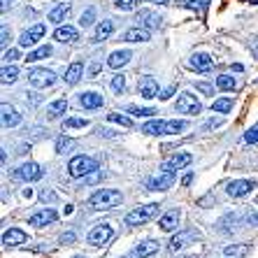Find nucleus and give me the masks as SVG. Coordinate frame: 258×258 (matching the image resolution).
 Returning <instances> with one entry per match:
<instances>
[{
	"instance_id": "nucleus-11",
	"label": "nucleus",
	"mask_w": 258,
	"mask_h": 258,
	"mask_svg": "<svg viewBox=\"0 0 258 258\" xmlns=\"http://www.w3.org/2000/svg\"><path fill=\"white\" fill-rule=\"evenodd\" d=\"M138 91H140V96L147 98V100H151V98H158V96H161V93H158V82H156L154 77H149V75L140 77Z\"/></svg>"
},
{
	"instance_id": "nucleus-21",
	"label": "nucleus",
	"mask_w": 258,
	"mask_h": 258,
	"mask_svg": "<svg viewBox=\"0 0 258 258\" xmlns=\"http://www.w3.org/2000/svg\"><path fill=\"white\" fill-rule=\"evenodd\" d=\"M177 223H179V210H172L161 216L158 226H161V230H165V233H172V230L177 228Z\"/></svg>"
},
{
	"instance_id": "nucleus-27",
	"label": "nucleus",
	"mask_w": 258,
	"mask_h": 258,
	"mask_svg": "<svg viewBox=\"0 0 258 258\" xmlns=\"http://www.w3.org/2000/svg\"><path fill=\"white\" fill-rule=\"evenodd\" d=\"M112 30H114V24L112 21H100L96 26V33H93V42H102V40H107L112 35Z\"/></svg>"
},
{
	"instance_id": "nucleus-2",
	"label": "nucleus",
	"mask_w": 258,
	"mask_h": 258,
	"mask_svg": "<svg viewBox=\"0 0 258 258\" xmlns=\"http://www.w3.org/2000/svg\"><path fill=\"white\" fill-rule=\"evenodd\" d=\"M186 128V121H149L142 126V133H147V135H177Z\"/></svg>"
},
{
	"instance_id": "nucleus-15",
	"label": "nucleus",
	"mask_w": 258,
	"mask_h": 258,
	"mask_svg": "<svg viewBox=\"0 0 258 258\" xmlns=\"http://www.w3.org/2000/svg\"><path fill=\"white\" fill-rule=\"evenodd\" d=\"M191 161H193V156L184 151V154H177V156H172L170 161L163 163L161 170H165V172H177V170H181V168H186V165H191Z\"/></svg>"
},
{
	"instance_id": "nucleus-20",
	"label": "nucleus",
	"mask_w": 258,
	"mask_h": 258,
	"mask_svg": "<svg viewBox=\"0 0 258 258\" xmlns=\"http://www.w3.org/2000/svg\"><path fill=\"white\" fill-rule=\"evenodd\" d=\"M0 112H3V126L14 128V126H19V123H21V114H19L12 105H3V107H0Z\"/></svg>"
},
{
	"instance_id": "nucleus-44",
	"label": "nucleus",
	"mask_w": 258,
	"mask_h": 258,
	"mask_svg": "<svg viewBox=\"0 0 258 258\" xmlns=\"http://www.w3.org/2000/svg\"><path fill=\"white\" fill-rule=\"evenodd\" d=\"M17 58H19V49H10V51L3 54V60H5V63H14Z\"/></svg>"
},
{
	"instance_id": "nucleus-7",
	"label": "nucleus",
	"mask_w": 258,
	"mask_h": 258,
	"mask_svg": "<svg viewBox=\"0 0 258 258\" xmlns=\"http://www.w3.org/2000/svg\"><path fill=\"white\" fill-rule=\"evenodd\" d=\"M44 30H47V26H44V24H35L33 28H28V30H24V33H21L19 44H21V47H35L37 40H42V37H44Z\"/></svg>"
},
{
	"instance_id": "nucleus-38",
	"label": "nucleus",
	"mask_w": 258,
	"mask_h": 258,
	"mask_svg": "<svg viewBox=\"0 0 258 258\" xmlns=\"http://www.w3.org/2000/svg\"><path fill=\"white\" fill-rule=\"evenodd\" d=\"M72 147H75V142H72L70 138H58L56 140V151H58V154H68Z\"/></svg>"
},
{
	"instance_id": "nucleus-37",
	"label": "nucleus",
	"mask_w": 258,
	"mask_h": 258,
	"mask_svg": "<svg viewBox=\"0 0 258 258\" xmlns=\"http://www.w3.org/2000/svg\"><path fill=\"white\" fill-rule=\"evenodd\" d=\"M223 251H226V256H244L246 251H249V246L246 244H233V246H226V249H223Z\"/></svg>"
},
{
	"instance_id": "nucleus-9",
	"label": "nucleus",
	"mask_w": 258,
	"mask_h": 258,
	"mask_svg": "<svg viewBox=\"0 0 258 258\" xmlns=\"http://www.w3.org/2000/svg\"><path fill=\"white\" fill-rule=\"evenodd\" d=\"M42 168L37 165V163H24L21 168L14 172V177L21 181H37V179H42Z\"/></svg>"
},
{
	"instance_id": "nucleus-3",
	"label": "nucleus",
	"mask_w": 258,
	"mask_h": 258,
	"mask_svg": "<svg viewBox=\"0 0 258 258\" xmlns=\"http://www.w3.org/2000/svg\"><path fill=\"white\" fill-rule=\"evenodd\" d=\"M98 170V161L91 156H75L70 163H68V172L75 179H84L89 174H93Z\"/></svg>"
},
{
	"instance_id": "nucleus-35",
	"label": "nucleus",
	"mask_w": 258,
	"mask_h": 258,
	"mask_svg": "<svg viewBox=\"0 0 258 258\" xmlns=\"http://www.w3.org/2000/svg\"><path fill=\"white\" fill-rule=\"evenodd\" d=\"M181 5L186 7V10H200L205 14V10L210 7V0H186V3H181Z\"/></svg>"
},
{
	"instance_id": "nucleus-4",
	"label": "nucleus",
	"mask_w": 258,
	"mask_h": 258,
	"mask_svg": "<svg viewBox=\"0 0 258 258\" xmlns=\"http://www.w3.org/2000/svg\"><path fill=\"white\" fill-rule=\"evenodd\" d=\"M156 214H158V205L156 203L135 207L133 212H128V214H126V226H140V223H147L149 219H154Z\"/></svg>"
},
{
	"instance_id": "nucleus-31",
	"label": "nucleus",
	"mask_w": 258,
	"mask_h": 258,
	"mask_svg": "<svg viewBox=\"0 0 258 258\" xmlns=\"http://www.w3.org/2000/svg\"><path fill=\"white\" fill-rule=\"evenodd\" d=\"M212 109L219 112V114H226V112L233 109V98H219V100L212 102Z\"/></svg>"
},
{
	"instance_id": "nucleus-25",
	"label": "nucleus",
	"mask_w": 258,
	"mask_h": 258,
	"mask_svg": "<svg viewBox=\"0 0 258 258\" xmlns=\"http://www.w3.org/2000/svg\"><path fill=\"white\" fill-rule=\"evenodd\" d=\"M131 51H126V49H123V51H114V54H109V58H107V66L112 68V70H119V68H123L128 63V60H131Z\"/></svg>"
},
{
	"instance_id": "nucleus-49",
	"label": "nucleus",
	"mask_w": 258,
	"mask_h": 258,
	"mask_svg": "<svg viewBox=\"0 0 258 258\" xmlns=\"http://www.w3.org/2000/svg\"><path fill=\"white\" fill-rule=\"evenodd\" d=\"M172 93H174V86H170V89H165V91H163V93H161V96H158V98H161V100H168V98L172 96Z\"/></svg>"
},
{
	"instance_id": "nucleus-13",
	"label": "nucleus",
	"mask_w": 258,
	"mask_h": 258,
	"mask_svg": "<svg viewBox=\"0 0 258 258\" xmlns=\"http://www.w3.org/2000/svg\"><path fill=\"white\" fill-rule=\"evenodd\" d=\"M172 184H174V172L158 170V174L149 181V191H168Z\"/></svg>"
},
{
	"instance_id": "nucleus-51",
	"label": "nucleus",
	"mask_w": 258,
	"mask_h": 258,
	"mask_svg": "<svg viewBox=\"0 0 258 258\" xmlns=\"http://www.w3.org/2000/svg\"><path fill=\"white\" fill-rule=\"evenodd\" d=\"M191 179H193V174H186V177H184V179H181V184H184V186H186V184H191Z\"/></svg>"
},
{
	"instance_id": "nucleus-17",
	"label": "nucleus",
	"mask_w": 258,
	"mask_h": 258,
	"mask_svg": "<svg viewBox=\"0 0 258 258\" xmlns=\"http://www.w3.org/2000/svg\"><path fill=\"white\" fill-rule=\"evenodd\" d=\"M54 40H58V42H77L79 40V33L77 28H72V26H58V28L54 30Z\"/></svg>"
},
{
	"instance_id": "nucleus-40",
	"label": "nucleus",
	"mask_w": 258,
	"mask_h": 258,
	"mask_svg": "<svg viewBox=\"0 0 258 258\" xmlns=\"http://www.w3.org/2000/svg\"><path fill=\"white\" fill-rule=\"evenodd\" d=\"M138 3L140 0H114V7L116 10H121V12H131V10H135Z\"/></svg>"
},
{
	"instance_id": "nucleus-18",
	"label": "nucleus",
	"mask_w": 258,
	"mask_h": 258,
	"mask_svg": "<svg viewBox=\"0 0 258 258\" xmlns=\"http://www.w3.org/2000/svg\"><path fill=\"white\" fill-rule=\"evenodd\" d=\"M70 12H72V7H70V3H60V5H56L51 12H49V21L51 24H56V26H60L63 21H66L68 17H70Z\"/></svg>"
},
{
	"instance_id": "nucleus-39",
	"label": "nucleus",
	"mask_w": 258,
	"mask_h": 258,
	"mask_svg": "<svg viewBox=\"0 0 258 258\" xmlns=\"http://www.w3.org/2000/svg\"><path fill=\"white\" fill-rule=\"evenodd\" d=\"M89 126V119H68L66 123H63V131H70V128H86Z\"/></svg>"
},
{
	"instance_id": "nucleus-23",
	"label": "nucleus",
	"mask_w": 258,
	"mask_h": 258,
	"mask_svg": "<svg viewBox=\"0 0 258 258\" xmlns=\"http://www.w3.org/2000/svg\"><path fill=\"white\" fill-rule=\"evenodd\" d=\"M156 251H158V242L147 240V242H142V244H138L135 249H133V258H147V256H151V253H156Z\"/></svg>"
},
{
	"instance_id": "nucleus-47",
	"label": "nucleus",
	"mask_w": 258,
	"mask_h": 258,
	"mask_svg": "<svg viewBox=\"0 0 258 258\" xmlns=\"http://www.w3.org/2000/svg\"><path fill=\"white\" fill-rule=\"evenodd\" d=\"M246 223H249V226H258V214L256 212H249V214H246Z\"/></svg>"
},
{
	"instance_id": "nucleus-30",
	"label": "nucleus",
	"mask_w": 258,
	"mask_h": 258,
	"mask_svg": "<svg viewBox=\"0 0 258 258\" xmlns=\"http://www.w3.org/2000/svg\"><path fill=\"white\" fill-rule=\"evenodd\" d=\"M47 56H51V47L44 44V47H37L35 51H30V54L26 56V63H35V60H42V58H47Z\"/></svg>"
},
{
	"instance_id": "nucleus-24",
	"label": "nucleus",
	"mask_w": 258,
	"mask_h": 258,
	"mask_svg": "<svg viewBox=\"0 0 258 258\" xmlns=\"http://www.w3.org/2000/svg\"><path fill=\"white\" fill-rule=\"evenodd\" d=\"M24 242H26V233L19 228H10L3 235V244L5 246H17V244H24Z\"/></svg>"
},
{
	"instance_id": "nucleus-52",
	"label": "nucleus",
	"mask_w": 258,
	"mask_h": 258,
	"mask_svg": "<svg viewBox=\"0 0 258 258\" xmlns=\"http://www.w3.org/2000/svg\"><path fill=\"white\" fill-rule=\"evenodd\" d=\"M149 3H154V5H168L170 0H149Z\"/></svg>"
},
{
	"instance_id": "nucleus-14",
	"label": "nucleus",
	"mask_w": 258,
	"mask_h": 258,
	"mask_svg": "<svg viewBox=\"0 0 258 258\" xmlns=\"http://www.w3.org/2000/svg\"><path fill=\"white\" fill-rule=\"evenodd\" d=\"M193 240H198V233H196V230H179V233L170 240L168 246H170V251H179V249H184V246Z\"/></svg>"
},
{
	"instance_id": "nucleus-6",
	"label": "nucleus",
	"mask_w": 258,
	"mask_h": 258,
	"mask_svg": "<svg viewBox=\"0 0 258 258\" xmlns=\"http://www.w3.org/2000/svg\"><path fill=\"white\" fill-rule=\"evenodd\" d=\"M28 82L35 89H49V86L56 84V75L51 70H47V68H35V70L28 75Z\"/></svg>"
},
{
	"instance_id": "nucleus-12",
	"label": "nucleus",
	"mask_w": 258,
	"mask_h": 258,
	"mask_svg": "<svg viewBox=\"0 0 258 258\" xmlns=\"http://www.w3.org/2000/svg\"><path fill=\"white\" fill-rule=\"evenodd\" d=\"M56 219H58V214H56L51 207H44V210L35 212V214L28 219L30 226H35V228H42V226H49V223H54Z\"/></svg>"
},
{
	"instance_id": "nucleus-29",
	"label": "nucleus",
	"mask_w": 258,
	"mask_h": 258,
	"mask_svg": "<svg viewBox=\"0 0 258 258\" xmlns=\"http://www.w3.org/2000/svg\"><path fill=\"white\" fill-rule=\"evenodd\" d=\"M66 109H68V100L66 98H58V100H54L47 107V114H49V119H58L60 114H66Z\"/></svg>"
},
{
	"instance_id": "nucleus-5",
	"label": "nucleus",
	"mask_w": 258,
	"mask_h": 258,
	"mask_svg": "<svg viewBox=\"0 0 258 258\" xmlns=\"http://www.w3.org/2000/svg\"><path fill=\"white\" fill-rule=\"evenodd\" d=\"M174 109L179 112V114H200L203 112V105H200V100L193 93H181L179 98H177V105H174Z\"/></svg>"
},
{
	"instance_id": "nucleus-32",
	"label": "nucleus",
	"mask_w": 258,
	"mask_h": 258,
	"mask_svg": "<svg viewBox=\"0 0 258 258\" xmlns=\"http://www.w3.org/2000/svg\"><path fill=\"white\" fill-rule=\"evenodd\" d=\"M17 77H19V70H17L14 66H10V63L3 68V72H0V79H3V84H12V82H17Z\"/></svg>"
},
{
	"instance_id": "nucleus-55",
	"label": "nucleus",
	"mask_w": 258,
	"mask_h": 258,
	"mask_svg": "<svg viewBox=\"0 0 258 258\" xmlns=\"http://www.w3.org/2000/svg\"><path fill=\"white\" fill-rule=\"evenodd\" d=\"M184 258H188V256H184Z\"/></svg>"
},
{
	"instance_id": "nucleus-46",
	"label": "nucleus",
	"mask_w": 258,
	"mask_h": 258,
	"mask_svg": "<svg viewBox=\"0 0 258 258\" xmlns=\"http://www.w3.org/2000/svg\"><path fill=\"white\" fill-rule=\"evenodd\" d=\"M72 242H75V233L60 235V244H72Z\"/></svg>"
},
{
	"instance_id": "nucleus-19",
	"label": "nucleus",
	"mask_w": 258,
	"mask_h": 258,
	"mask_svg": "<svg viewBox=\"0 0 258 258\" xmlns=\"http://www.w3.org/2000/svg\"><path fill=\"white\" fill-rule=\"evenodd\" d=\"M79 105L84 109H98V107H102V96L96 93V91H86V93L79 96Z\"/></svg>"
},
{
	"instance_id": "nucleus-42",
	"label": "nucleus",
	"mask_w": 258,
	"mask_h": 258,
	"mask_svg": "<svg viewBox=\"0 0 258 258\" xmlns=\"http://www.w3.org/2000/svg\"><path fill=\"white\" fill-rule=\"evenodd\" d=\"M112 89H114L116 93H121V91L126 89V77H123V75H116V77L112 79Z\"/></svg>"
},
{
	"instance_id": "nucleus-45",
	"label": "nucleus",
	"mask_w": 258,
	"mask_h": 258,
	"mask_svg": "<svg viewBox=\"0 0 258 258\" xmlns=\"http://www.w3.org/2000/svg\"><path fill=\"white\" fill-rule=\"evenodd\" d=\"M196 89L203 91V93H207V96H212V93H214V86H212V84H205V82H198V84H196Z\"/></svg>"
},
{
	"instance_id": "nucleus-48",
	"label": "nucleus",
	"mask_w": 258,
	"mask_h": 258,
	"mask_svg": "<svg viewBox=\"0 0 258 258\" xmlns=\"http://www.w3.org/2000/svg\"><path fill=\"white\" fill-rule=\"evenodd\" d=\"M0 37H3V40H0V44H3V47H5V44L10 42V30H7L5 26H3V33H0Z\"/></svg>"
},
{
	"instance_id": "nucleus-1",
	"label": "nucleus",
	"mask_w": 258,
	"mask_h": 258,
	"mask_svg": "<svg viewBox=\"0 0 258 258\" xmlns=\"http://www.w3.org/2000/svg\"><path fill=\"white\" fill-rule=\"evenodd\" d=\"M123 203V196L121 191H114V188H100L89 198V205L93 210H114Z\"/></svg>"
},
{
	"instance_id": "nucleus-33",
	"label": "nucleus",
	"mask_w": 258,
	"mask_h": 258,
	"mask_svg": "<svg viewBox=\"0 0 258 258\" xmlns=\"http://www.w3.org/2000/svg\"><path fill=\"white\" fill-rule=\"evenodd\" d=\"M216 86L221 91H233L235 86H237V82H235V77H230V75H221V77H216Z\"/></svg>"
},
{
	"instance_id": "nucleus-26",
	"label": "nucleus",
	"mask_w": 258,
	"mask_h": 258,
	"mask_svg": "<svg viewBox=\"0 0 258 258\" xmlns=\"http://www.w3.org/2000/svg\"><path fill=\"white\" fill-rule=\"evenodd\" d=\"M212 66H214V58L207 56V54H196L191 58V68L193 70H198V72H207Z\"/></svg>"
},
{
	"instance_id": "nucleus-41",
	"label": "nucleus",
	"mask_w": 258,
	"mask_h": 258,
	"mask_svg": "<svg viewBox=\"0 0 258 258\" xmlns=\"http://www.w3.org/2000/svg\"><path fill=\"white\" fill-rule=\"evenodd\" d=\"M107 119H109V121H114V123H119V126H123V128H131V126H133V121L128 119V116H123V114H116V112H112V114H107Z\"/></svg>"
},
{
	"instance_id": "nucleus-50",
	"label": "nucleus",
	"mask_w": 258,
	"mask_h": 258,
	"mask_svg": "<svg viewBox=\"0 0 258 258\" xmlns=\"http://www.w3.org/2000/svg\"><path fill=\"white\" fill-rule=\"evenodd\" d=\"M40 198H42V200H54L56 196H54V193H49V191H42V193H40Z\"/></svg>"
},
{
	"instance_id": "nucleus-28",
	"label": "nucleus",
	"mask_w": 258,
	"mask_h": 258,
	"mask_svg": "<svg viewBox=\"0 0 258 258\" xmlns=\"http://www.w3.org/2000/svg\"><path fill=\"white\" fill-rule=\"evenodd\" d=\"M82 75H84V66H82V63H72L70 68H68V72H66V82L70 86H75L79 82V79H82Z\"/></svg>"
},
{
	"instance_id": "nucleus-36",
	"label": "nucleus",
	"mask_w": 258,
	"mask_h": 258,
	"mask_svg": "<svg viewBox=\"0 0 258 258\" xmlns=\"http://www.w3.org/2000/svg\"><path fill=\"white\" fill-rule=\"evenodd\" d=\"M93 21H96V10L89 7V10L82 14V19H79V26H82V28H89V26H93Z\"/></svg>"
},
{
	"instance_id": "nucleus-22",
	"label": "nucleus",
	"mask_w": 258,
	"mask_h": 258,
	"mask_svg": "<svg viewBox=\"0 0 258 258\" xmlns=\"http://www.w3.org/2000/svg\"><path fill=\"white\" fill-rule=\"evenodd\" d=\"M123 40H126V42H147V40H149V28H142V26L128 28L126 33H123Z\"/></svg>"
},
{
	"instance_id": "nucleus-54",
	"label": "nucleus",
	"mask_w": 258,
	"mask_h": 258,
	"mask_svg": "<svg viewBox=\"0 0 258 258\" xmlns=\"http://www.w3.org/2000/svg\"><path fill=\"white\" fill-rule=\"evenodd\" d=\"M75 258H82V256H75Z\"/></svg>"
},
{
	"instance_id": "nucleus-16",
	"label": "nucleus",
	"mask_w": 258,
	"mask_h": 258,
	"mask_svg": "<svg viewBox=\"0 0 258 258\" xmlns=\"http://www.w3.org/2000/svg\"><path fill=\"white\" fill-rule=\"evenodd\" d=\"M135 21H138V26H142V28H158L163 19L158 17L156 12H151V10H140Z\"/></svg>"
},
{
	"instance_id": "nucleus-8",
	"label": "nucleus",
	"mask_w": 258,
	"mask_h": 258,
	"mask_svg": "<svg viewBox=\"0 0 258 258\" xmlns=\"http://www.w3.org/2000/svg\"><path fill=\"white\" fill-rule=\"evenodd\" d=\"M89 244H93V246H102L105 242H109L112 240V226L109 223H100V226H96V228L89 233Z\"/></svg>"
},
{
	"instance_id": "nucleus-10",
	"label": "nucleus",
	"mask_w": 258,
	"mask_h": 258,
	"mask_svg": "<svg viewBox=\"0 0 258 258\" xmlns=\"http://www.w3.org/2000/svg\"><path fill=\"white\" fill-rule=\"evenodd\" d=\"M251 188H256V181H251V179H233L228 186H226V193H228L230 198H242V196H246Z\"/></svg>"
},
{
	"instance_id": "nucleus-43",
	"label": "nucleus",
	"mask_w": 258,
	"mask_h": 258,
	"mask_svg": "<svg viewBox=\"0 0 258 258\" xmlns=\"http://www.w3.org/2000/svg\"><path fill=\"white\" fill-rule=\"evenodd\" d=\"M244 142H249V144H256L258 142V126L249 128V131L244 133Z\"/></svg>"
},
{
	"instance_id": "nucleus-53",
	"label": "nucleus",
	"mask_w": 258,
	"mask_h": 258,
	"mask_svg": "<svg viewBox=\"0 0 258 258\" xmlns=\"http://www.w3.org/2000/svg\"><path fill=\"white\" fill-rule=\"evenodd\" d=\"M7 5H10V0H3V12L7 10Z\"/></svg>"
},
{
	"instance_id": "nucleus-34",
	"label": "nucleus",
	"mask_w": 258,
	"mask_h": 258,
	"mask_svg": "<svg viewBox=\"0 0 258 258\" xmlns=\"http://www.w3.org/2000/svg\"><path fill=\"white\" fill-rule=\"evenodd\" d=\"M126 112H131V114H135V116H154V114H158L154 107H135V105H128Z\"/></svg>"
}]
</instances>
